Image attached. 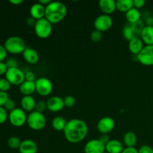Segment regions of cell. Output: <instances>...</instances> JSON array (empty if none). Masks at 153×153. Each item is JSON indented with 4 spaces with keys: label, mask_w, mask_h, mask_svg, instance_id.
<instances>
[{
    "label": "cell",
    "mask_w": 153,
    "mask_h": 153,
    "mask_svg": "<svg viewBox=\"0 0 153 153\" xmlns=\"http://www.w3.org/2000/svg\"><path fill=\"white\" fill-rule=\"evenodd\" d=\"M45 11H46V7L42 5L39 2L32 4L30 8V14L31 17L34 18L35 20H39L43 18H45Z\"/></svg>",
    "instance_id": "15"
},
{
    "label": "cell",
    "mask_w": 153,
    "mask_h": 153,
    "mask_svg": "<svg viewBox=\"0 0 153 153\" xmlns=\"http://www.w3.org/2000/svg\"><path fill=\"white\" fill-rule=\"evenodd\" d=\"M36 92L42 97H46L51 94L53 90L52 82L47 78H40L35 81Z\"/></svg>",
    "instance_id": "9"
},
{
    "label": "cell",
    "mask_w": 153,
    "mask_h": 153,
    "mask_svg": "<svg viewBox=\"0 0 153 153\" xmlns=\"http://www.w3.org/2000/svg\"><path fill=\"white\" fill-rule=\"evenodd\" d=\"M64 106H66L67 108H73L76 105V100L73 96L69 95L64 99Z\"/></svg>",
    "instance_id": "30"
},
{
    "label": "cell",
    "mask_w": 153,
    "mask_h": 153,
    "mask_svg": "<svg viewBox=\"0 0 153 153\" xmlns=\"http://www.w3.org/2000/svg\"><path fill=\"white\" fill-rule=\"evenodd\" d=\"M94 28L96 30L103 32L110 29L113 25V19L110 15L102 14L97 16L94 20Z\"/></svg>",
    "instance_id": "10"
},
{
    "label": "cell",
    "mask_w": 153,
    "mask_h": 153,
    "mask_svg": "<svg viewBox=\"0 0 153 153\" xmlns=\"http://www.w3.org/2000/svg\"><path fill=\"white\" fill-rule=\"evenodd\" d=\"M47 109L52 112H58L64 108V100L59 97H52L46 102Z\"/></svg>",
    "instance_id": "14"
},
{
    "label": "cell",
    "mask_w": 153,
    "mask_h": 153,
    "mask_svg": "<svg viewBox=\"0 0 153 153\" xmlns=\"http://www.w3.org/2000/svg\"><path fill=\"white\" fill-rule=\"evenodd\" d=\"M137 141V135L133 131H128L124 134L123 143L126 146V147H134Z\"/></svg>",
    "instance_id": "26"
},
{
    "label": "cell",
    "mask_w": 153,
    "mask_h": 153,
    "mask_svg": "<svg viewBox=\"0 0 153 153\" xmlns=\"http://www.w3.org/2000/svg\"><path fill=\"white\" fill-rule=\"evenodd\" d=\"M25 61L30 64H37L39 61V54L36 50L30 47H26L22 53Z\"/></svg>",
    "instance_id": "18"
},
{
    "label": "cell",
    "mask_w": 153,
    "mask_h": 153,
    "mask_svg": "<svg viewBox=\"0 0 153 153\" xmlns=\"http://www.w3.org/2000/svg\"><path fill=\"white\" fill-rule=\"evenodd\" d=\"M104 153H108V152H105Z\"/></svg>",
    "instance_id": "48"
},
{
    "label": "cell",
    "mask_w": 153,
    "mask_h": 153,
    "mask_svg": "<svg viewBox=\"0 0 153 153\" xmlns=\"http://www.w3.org/2000/svg\"><path fill=\"white\" fill-rule=\"evenodd\" d=\"M38 2L40 3V4H41L42 5L47 6L48 4H50L51 1H50V0H39Z\"/></svg>",
    "instance_id": "46"
},
{
    "label": "cell",
    "mask_w": 153,
    "mask_h": 153,
    "mask_svg": "<svg viewBox=\"0 0 153 153\" xmlns=\"http://www.w3.org/2000/svg\"><path fill=\"white\" fill-rule=\"evenodd\" d=\"M10 86H11L10 83L5 78L0 79V91L7 92L10 90Z\"/></svg>",
    "instance_id": "29"
},
{
    "label": "cell",
    "mask_w": 153,
    "mask_h": 153,
    "mask_svg": "<svg viewBox=\"0 0 153 153\" xmlns=\"http://www.w3.org/2000/svg\"><path fill=\"white\" fill-rule=\"evenodd\" d=\"M91 39L93 42L94 43H98L102 39V32L97 31V30H94L91 34Z\"/></svg>",
    "instance_id": "31"
},
{
    "label": "cell",
    "mask_w": 153,
    "mask_h": 153,
    "mask_svg": "<svg viewBox=\"0 0 153 153\" xmlns=\"http://www.w3.org/2000/svg\"><path fill=\"white\" fill-rule=\"evenodd\" d=\"M21 142L22 141L19 140V137H16V136H13V137H10L8 139V140H7V145H8V146L10 149H19V146H20Z\"/></svg>",
    "instance_id": "28"
},
{
    "label": "cell",
    "mask_w": 153,
    "mask_h": 153,
    "mask_svg": "<svg viewBox=\"0 0 153 153\" xmlns=\"http://www.w3.org/2000/svg\"><path fill=\"white\" fill-rule=\"evenodd\" d=\"M105 152V145L103 144L99 139L89 140L85 146V153H104Z\"/></svg>",
    "instance_id": "13"
},
{
    "label": "cell",
    "mask_w": 153,
    "mask_h": 153,
    "mask_svg": "<svg viewBox=\"0 0 153 153\" xmlns=\"http://www.w3.org/2000/svg\"><path fill=\"white\" fill-rule=\"evenodd\" d=\"M19 91L24 97L25 96H31L34 91H36L35 82L25 81L19 86Z\"/></svg>",
    "instance_id": "23"
},
{
    "label": "cell",
    "mask_w": 153,
    "mask_h": 153,
    "mask_svg": "<svg viewBox=\"0 0 153 153\" xmlns=\"http://www.w3.org/2000/svg\"><path fill=\"white\" fill-rule=\"evenodd\" d=\"M146 25L153 26V17H149L146 19Z\"/></svg>",
    "instance_id": "47"
},
{
    "label": "cell",
    "mask_w": 153,
    "mask_h": 153,
    "mask_svg": "<svg viewBox=\"0 0 153 153\" xmlns=\"http://www.w3.org/2000/svg\"><path fill=\"white\" fill-rule=\"evenodd\" d=\"M145 3L146 1L144 0H134L133 1V4H134V7L135 8L139 9V8H141L144 6Z\"/></svg>",
    "instance_id": "40"
},
{
    "label": "cell",
    "mask_w": 153,
    "mask_h": 153,
    "mask_svg": "<svg viewBox=\"0 0 153 153\" xmlns=\"http://www.w3.org/2000/svg\"><path fill=\"white\" fill-rule=\"evenodd\" d=\"M34 28L36 35L41 39L48 38L52 32V24L46 18L36 21Z\"/></svg>",
    "instance_id": "6"
},
{
    "label": "cell",
    "mask_w": 153,
    "mask_h": 153,
    "mask_svg": "<svg viewBox=\"0 0 153 153\" xmlns=\"http://www.w3.org/2000/svg\"><path fill=\"white\" fill-rule=\"evenodd\" d=\"M67 123V122L66 121V120L64 119V117L58 116L52 120V128H53L55 130H56V131H64Z\"/></svg>",
    "instance_id": "27"
},
{
    "label": "cell",
    "mask_w": 153,
    "mask_h": 153,
    "mask_svg": "<svg viewBox=\"0 0 153 153\" xmlns=\"http://www.w3.org/2000/svg\"><path fill=\"white\" fill-rule=\"evenodd\" d=\"M8 118L7 111L4 107H0V124H2L7 121Z\"/></svg>",
    "instance_id": "32"
},
{
    "label": "cell",
    "mask_w": 153,
    "mask_h": 153,
    "mask_svg": "<svg viewBox=\"0 0 153 153\" xmlns=\"http://www.w3.org/2000/svg\"><path fill=\"white\" fill-rule=\"evenodd\" d=\"M144 28L143 22L141 20L135 23H128L123 28V36L126 40H131L135 37H139Z\"/></svg>",
    "instance_id": "4"
},
{
    "label": "cell",
    "mask_w": 153,
    "mask_h": 153,
    "mask_svg": "<svg viewBox=\"0 0 153 153\" xmlns=\"http://www.w3.org/2000/svg\"><path fill=\"white\" fill-rule=\"evenodd\" d=\"M126 17L128 23H135L140 20V13L138 9L132 7L131 10L126 13Z\"/></svg>",
    "instance_id": "25"
},
{
    "label": "cell",
    "mask_w": 153,
    "mask_h": 153,
    "mask_svg": "<svg viewBox=\"0 0 153 153\" xmlns=\"http://www.w3.org/2000/svg\"><path fill=\"white\" fill-rule=\"evenodd\" d=\"M64 133L67 141L71 143H78L88 135V125L82 120L72 119L67 121Z\"/></svg>",
    "instance_id": "1"
},
{
    "label": "cell",
    "mask_w": 153,
    "mask_h": 153,
    "mask_svg": "<svg viewBox=\"0 0 153 153\" xmlns=\"http://www.w3.org/2000/svg\"><path fill=\"white\" fill-rule=\"evenodd\" d=\"M123 149V145L118 140H111L105 145V152L108 153H121Z\"/></svg>",
    "instance_id": "22"
},
{
    "label": "cell",
    "mask_w": 153,
    "mask_h": 153,
    "mask_svg": "<svg viewBox=\"0 0 153 153\" xmlns=\"http://www.w3.org/2000/svg\"><path fill=\"white\" fill-rule=\"evenodd\" d=\"M5 64L7 66V69L10 68H16L18 67V62L16 59L14 58H8V59L6 60Z\"/></svg>",
    "instance_id": "35"
},
{
    "label": "cell",
    "mask_w": 153,
    "mask_h": 153,
    "mask_svg": "<svg viewBox=\"0 0 153 153\" xmlns=\"http://www.w3.org/2000/svg\"><path fill=\"white\" fill-rule=\"evenodd\" d=\"M10 98L7 92L0 91V107H4V104Z\"/></svg>",
    "instance_id": "36"
},
{
    "label": "cell",
    "mask_w": 153,
    "mask_h": 153,
    "mask_svg": "<svg viewBox=\"0 0 153 153\" xmlns=\"http://www.w3.org/2000/svg\"><path fill=\"white\" fill-rule=\"evenodd\" d=\"M5 79L11 85L20 86L25 81V73L19 67L7 69V73H5Z\"/></svg>",
    "instance_id": "7"
},
{
    "label": "cell",
    "mask_w": 153,
    "mask_h": 153,
    "mask_svg": "<svg viewBox=\"0 0 153 153\" xmlns=\"http://www.w3.org/2000/svg\"><path fill=\"white\" fill-rule=\"evenodd\" d=\"M37 143L31 140H24L19 148V153H37Z\"/></svg>",
    "instance_id": "17"
},
{
    "label": "cell",
    "mask_w": 153,
    "mask_h": 153,
    "mask_svg": "<svg viewBox=\"0 0 153 153\" xmlns=\"http://www.w3.org/2000/svg\"><path fill=\"white\" fill-rule=\"evenodd\" d=\"M25 81H28V82H35V75L32 72H27L25 73Z\"/></svg>",
    "instance_id": "39"
},
{
    "label": "cell",
    "mask_w": 153,
    "mask_h": 153,
    "mask_svg": "<svg viewBox=\"0 0 153 153\" xmlns=\"http://www.w3.org/2000/svg\"><path fill=\"white\" fill-rule=\"evenodd\" d=\"M4 108H5V110L7 111H9L10 112L14 110V109L16 108L15 102L13 101V100H11V99H9V100L6 102L5 104H4Z\"/></svg>",
    "instance_id": "34"
},
{
    "label": "cell",
    "mask_w": 153,
    "mask_h": 153,
    "mask_svg": "<svg viewBox=\"0 0 153 153\" xmlns=\"http://www.w3.org/2000/svg\"><path fill=\"white\" fill-rule=\"evenodd\" d=\"M116 7L119 11L126 13L134 7L133 0H117L116 1Z\"/></svg>",
    "instance_id": "24"
},
{
    "label": "cell",
    "mask_w": 153,
    "mask_h": 153,
    "mask_svg": "<svg viewBox=\"0 0 153 153\" xmlns=\"http://www.w3.org/2000/svg\"><path fill=\"white\" fill-rule=\"evenodd\" d=\"M137 61L144 66L153 65V46H146L137 55Z\"/></svg>",
    "instance_id": "11"
},
{
    "label": "cell",
    "mask_w": 153,
    "mask_h": 153,
    "mask_svg": "<svg viewBox=\"0 0 153 153\" xmlns=\"http://www.w3.org/2000/svg\"><path fill=\"white\" fill-rule=\"evenodd\" d=\"M9 2L12 4H14V5H19V4H22L23 1L22 0H10Z\"/></svg>",
    "instance_id": "45"
},
{
    "label": "cell",
    "mask_w": 153,
    "mask_h": 153,
    "mask_svg": "<svg viewBox=\"0 0 153 153\" xmlns=\"http://www.w3.org/2000/svg\"><path fill=\"white\" fill-rule=\"evenodd\" d=\"M99 140L103 143V144L106 145L109 141H110V139H109V136L108 134H102L101 136L100 137Z\"/></svg>",
    "instance_id": "42"
},
{
    "label": "cell",
    "mask_w": 153,
    "mask_h": 153,
    "mask_svg": "<svg viewBox=\"0 0 153 153\" xmlns=\"http://www.w3.org/2000/svg\"><path fill=\"white\" fill-rule=\"evenodd\" d=\"M8 120L13 126L21 127L27 122V117L25 111L19 108H16L9 113Z\"/></svg>",
    "instance_id": "8"
},
{
    "label": "cell",
    "mask_w": 153,
    "mask_h": 153,
    "mask_svg": "<svg viewBox=\"0 0 153 153\" xmlns=\"http://www.w3.org/2000/svg\"><path fill=\"white\" fill-rule=\"evenodd\" d=\"M27 124L31 129L39 131L43 129L46 126V120L43 113H40L36 111L31 112L27 117Z\"/></svg>",
    "instance_id": "5"
},
{
    "label": "cell",
    "mask_w": 153,
    "mask_h": 153,
    "mask_svg": "<svg viewBox=\"0 0 153 153\" xmlns=\"http://www.w3.org/2000/svg\"><path fill=\"white\" fill-rule=\"evenodd\" d=\"M67 7L61 1H51L46 6L45 18L52 24L58 23L62 21L67 15Z\"/></svg>",
    "instance_id": "2"
},
{
    "label": "cell",
    "mask_w": 153,
    "mask_h": 153,
    "mask_svg": "<svg viewBox=\"0 0 153 153\" xmlns=\"http://www.w3.org/2000/svg\"><path fill=\"white\" fill-rule=\"evenodd\" d=\"M99 7L104 14L110 15L117 9L116 1L114 0H100L99 1Z\"/></svg>",
    "instance_id": "16"
},
{
    "label": "cell",
    "mask_w": 153,
    "mask_h": 153,
    "mask_svg": "<svg viewBox=\"0 0 153 153\" xmlns=\"http://www.w3.org/2000/svg\"><path fill=\"white\" fill-rule=\"evenodd\" d=\"M46 108H47V106H46V102H45L39 101L36 103V106H35L36 111L40 112V113H43Z\"/></svg>",
    "instance_id": "33"
},
{
    "label": "cell",
    "mask_w": 153,
    "mask_h": 153,
    "mask_svg": "<svg viewBox=\"0 0 153 153\" xmlns=\"http://www.w3.org/2000/svg\"><path fill=\"white\" fill-rule=\"evenodd\" d=\"M115 122L113 118L105 117L101 118L97 123V130L102 134H108L114 128Z\"/></svg>",
    "instance_id": "12"
},
{
    "label": "cell",
    "mask_w": 153,
    "mask_h": 153,
    "mask_svg": "<svg viewBox=\"0 0 153 153\" xmlns=\"http://www.w3.org/2000/svg\"><path fill=\"white\" fill-rule=\"evenodd\" d=\"M121 153H138V149L135 147H126Z\"/></svg>",
    "instance_id": "43"
},
{
    "label": "cell",
    "mask_w": 153,
    "mask_h": 153,
    "mask_svg": "<svg viewBox=\"0 0 153 153\" xmlns=\"http://www.w3.org/2000/svg\"><path fill=\"white\" fill-rule=\"evenodd\" d=\"M36 21L35 19H34V18L32 17H28V19H27V24H28V25H30V26H34V25H35L36 23Z\"/></svg>",
    "instance_id": "44"
},
{
    "label": "cell",
    "mask_w": 153,
    "mask_h": 153,
    "mask_svg": "<svg viewBox=\"0 0 153 153\" xmlns=\"http://www.w3.org/2000/svg\"><path fill=\"white\" fill-rule=\"evenodd\" d=\"M4 46L7 53L13 54V55L22 54L26 49V46L23 39L17 36H12L8 37L4 42Z\"/></svg>",
    "instance_id": "3"
},
{
    "label": "cell",
    "mask_w": 153,
    "mask_h": 153,
    "mask_svg": "<svg viewBox=\"0 0 153 153\" xmlns=\"http://www.w3.org/2000/svg\"><path fill=\"white\" fill-rule=\"evenodd\" d=\"M138 153H153V149L148 145H143L138 149Z\"/></svg>",
    "instance_id": "38"
},
{
    "label": "cell",
    "mask_w": 153,
    "mask_h": 153,
    "mask_svg": "<svg viewBox=\"0 0 153 153\" xmlns=\"http://www.w3.org/2000/svg\"><path fill=\"white\" fill-rule=\"evenodd\" d=\"M36 101L31 96H25L22 98L20 102L21 108L25 111L33 112L35 110Z\"/></svg>",
    "instance_id": "19"
},
{
    "label": "cell",
    "mask_w": 153,
    "mask_h": 153,
    "mask_svg": "<svg viewBox=\"0 0 153 153\" xmlns=\"http://www.w3.org/2000/svg\"><path fill=\"white\" fill-rule=\"evenodd\" d=\"M141 40L146 46H153V26L146 25L140 34Z\"/></svg>",
    "instance_id": "20"
},
{
    "label": "cell",
    "mask_w": 153,
    "mask_h": 153,
    "mask_svg": "<svg viewBox=\"0 0 153 153\" xmlns=\"http://www.w3.org/2000/svg\"><path fill=\"white\" fill-rule=\"evenodd\" d=\"M7 56V52L4 46L0 44V62H4Z\"/></svg>",
    "instance_id": "37"
},
{
    "label": "cell",
    "mask_w": 153,
    "mask_h": 153,
    "mask_svg": "<svg viewBox=\"0 0 153 153\" xmlns=\"http://www.w3.org/2000/svg\"><path fill=\"white\" fill-rule=\"evenodd\" d=\"M7 71V67L6 66L5 62H0V76L5 75Z\"/></svg>",
    "instance_id": "41"
},
{
    "label": "cell",
    "mask_w": 153,
    "mask_h": 153,
    "mask_svg": "<svg viewBox=\"0 0 153 153\" xmlns=\"http://www.w3.org/2000/svg\"><path fill=\"white\" fill-rule=\"evenodd\" d=\"M143 47V42L140 37H135L130 40L128 43V49L131 53L135 55H138Z\"/></svg>",
    "instance_id": "21"
}]
</instances>
